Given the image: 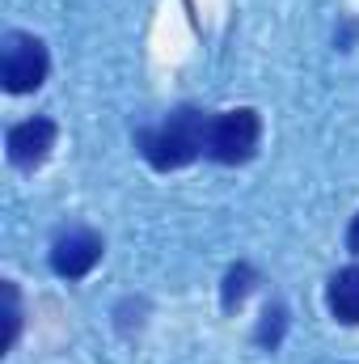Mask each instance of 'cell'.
<instances>
[{
  "instance_id": "7",
  "label": "cell",
  "mask_w": 359,
  "mask_h": 364,
  "mask_svg": "<svg viewBox=\"0 0 359 364\" xmlns=\"http://www.w3.org/2000/svg\"><path fill=\"white\" fill-rule=\"evenodd\" d=\"M250 279H254V272H250V267H237V272H228V279H224V309H233V305H241V301H245V292H250Z\"/></svg>"
},
{
  "instance_id": "8",
  "label": "cell",
  "mask_w": 359,
  "mask_h": 364,
  "mask_svg": "<svg viewBox=\"0 0 359 364\" xmlns=\"http://www.w3.org/2000/svg\"><path fill=\"white\" fill-rule=\"evenodd\" d=\"M4 305H9V339H4V348H13L17 343V331H21V301H17V284L13 279H4Z\"/></svg>"
},
{
  "instance_id": "4",
  "label": "cell",
  "mask_w": 359,
  "mask_h": 364,
  "mask_svg": "<svg viewBox=\"0 0 359 364\" xmlns=\"http://www.w3.org/2000/svg\"><path fill=\"white\" fill-rule=\"evenodd\" d=\"M55 123L51 119H43V114H34V119H26V123H17V127H9V161L17 166V170H34V166H43L47 157H51V149H55Z\"/></svg>"
},
{
  "instance_id": "3",
  "label": "cell",
  "mask_w": 359,
  "mask_h": 364,
  "mask_svg": "<svg viewBox=\"0 0 359 364\" xmlns=\"http://www.w3.org/2000/svg\"><path fill=\"white\" fill-rule=\"evenodd\" d=\"M51 73V55L47 47L34 38V34H4V47H0V81L9 93H30L38 90Z\"/></svg>"
},
{
  "instance_id": "6",
  "label": "cell",
  "mask_w": 359,
  "mask_h": 364,
  "mask_svg": "<svg viewBox=\"0 0 359 364\" xmlns=\"http://www.w3.org/2000/svg\"><path fill=\"white\" fill-rule=\"evenodd\" d=\"M326 305L338 322L359 326V267H343L326 288Z\"/></svg>"
},
{
  "instance_id": "10",
  "label": "cell",
  "mask_w": 359,
  "mask_h": 364,
  "mask_svg": "<svg viewBox=\"0 0 359 364\" xmlns=\"http://www.w3.org/2000/svg\"><path fill=\"white\" fill-rule=\"evenodd\" d=\"M347 250H351V255H359V216L351 220V229H347Z\"/></svg>"
},
{
  "instance_id": "9",
  "label": "cell",
  "mask_w": 359,
  "mask_h": 364,
  "mask_svg": "<svg viewBox=\"0 0 359 364\" xmlns=\"http://www.w3.org/2000/svg\"><path fill=\"white\" fill-rule=\"evenodd\" d=\"M263 318H267V322L258 326V343H270V348H275L279 335H283V305H270Z\"/></svg>"
},
{
  "instance_id": "5",
  "label": "cell",
  "mask_w": 359,
  "mask_h": 364,
  "mask_svg": "<svg viewBox=\"0 0 359 364\" xmlns=\"http://www.w3.org/2000/svg\"><path fill=\"white\" fill-rule=\"evenodd\" d=\"M101 250L106 246H101V237L93 229H68L51 246V267H55V275H64V279H81V275H89L97 267Z\"/></svg>"
},
{
  "instance_id": "2",
  "label": "cell",
  "mask_w": 359,
  "mask_h": 364,
  "mask_svg": "<svg viewBox=\"0 0 359 364\" xmlns=\"http://www.w3.org/2000/svg\"><path fill=\"white\" fill-rule=\"evenodd\" d=\"M258 140H263V119H258V110H250V106L211 114V123H207V157L220 161V166H241V161H250V157L258 153Z\"/></svg>"
},
{
  "instance_id": "1",
  "label": "cell",
  "mask_w": 359,
  "mask_h": 364,
  "mask_svg": "<svg viewBox=\"0 0 359 364\" xmlns=\"http://www.w3.org/2000/svg\"><path fill=\"white\" fill-rule=\"evenodd\" d=\"M207 123H211L207 114L182 106V110H174L165 123L144 127V132L136 136V144H140V153H144V161H148L153 170H182V166H190L199 153H207Z\"/></svg>"
}]
</instances>
